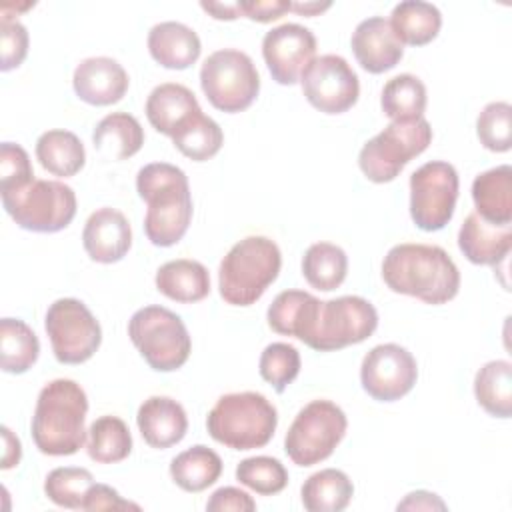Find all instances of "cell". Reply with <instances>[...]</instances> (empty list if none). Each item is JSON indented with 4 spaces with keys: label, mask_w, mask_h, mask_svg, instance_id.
<instances>
[{
    "label": "cell",
    "mask_w": 512,
    "mask_h": 512,
    "mask_svg": "<svg viewBox=\"0 0 512 512\" xmlns=\"http://www.w3.org/2000/svg\"><path fill=\"white\" fill-rule=\"evenodd\" d=\"M382 278L396 294L414 296L438 306L460 290V272L448 252L436 244L404 242L388 250L382 262Z\"/></svg>",
    "instance_id": "6da1fadb"
},
{
    "label": "cell",
    "mask_w": 512,
    "mask_h": 512,
    "mask_svg": "<svg viewBox=\"0 0 512 512\" xmlns=\"http://www.w3.org/2000/svg\"><path fill=\"white\" fill-rule=\"evenodd\" d=\"M136 192L148 206L144 216L148 240L160 248L180 242L194 210L184 170L168 162L146 164L136 174Z\"/></svg>",
    "instance_id": "7a4b0ae2"
},
{
    "label": "cell",
    "mask_w": 512,
    "mask_h": 512,
    "mask_svg": "<svg viewBox=\"0 0 512 512\" xmlns=\"http://www.w3.org/2000/svg\"><path fill=\"white\" fill-rule=\"evenodd\" d=\"M88 398L84 388L70 378L48 382L36 400L32 440L42 454L70 456L86 442Z\"/></svg>",
    "instance_id": "3957f363"
},
{
    "label": "cell",
    "mask_w": 512,
    "mask_h": 512,
    "mask_svg": "<svg viewBox=\"0 0 512 512\" xmlns=\"http://www.w3.org/2000/svg\"><path fill=\"white\" fill-rule=\"evenodd\" d=\"M280 266L282 254L274 240L266 236H246L238 240L218 268L222 300L232 306L254 304L278 278Z\"/></svg>",
    "instance_id": "277c9868"
},
{
    "label": "cell",
    "mask_w": 512,
    "mask_h": 512,
    "mask_svg": "<svg viewBox=\"0 0 512 512\" xmlns=\"http://www.w3.org/2000/svg\"><path fill=\"white\" fill-rule=\"evenodd\" d=\"M278 426L274 404L258 392H232L216 400L206 418L208 434L232 450L266 446Z\"/></svg>",
    "instance_id": "5b68a950"
},
{
    "label": "cell",
    "mask_w": 512,
    "mask_h": 512,
    "mask_svg": "<svg viewBox=\"0 0 512 512\" xmlns=\"http://www.w3.org/2000/svg\"><path fill=\"white\" fill-rule=\"evenodd\" d=\"M128 336L156 372L182 368L192 352V340L182 318L164 306L136 310L128 322Z\"/></svg>",
    "instance_id": "8992f818"
},
{
    "label": "cell",
    "mask_w": 512,
    "mask_h": 512,
    "mask_svg": "<svg viewBox=\"0 0 512 512\" xmlns=\"http://www.w3.org/2000/svg\"><path fill=\"white\" fill-rule=\"evenodd\" d=\"M2 206L24 230L52 234L76 216V194L60 180H32L28 186L2 192Z\"/></svg>",
    "instance_id": "52a82bcc"
},
{
    "label": "cell",
    "mask_w": 512,
    "mask_h": 512,
    "mask_svg": "<svg viewBox=\"0 0 512 512\" xmlns=\"http://www.w3.org/2000/svg\"><path fill=\"white\" fill-rule=\"evenodd\" d=\"M200 86L216 110L236 114L250 108L256 100L260 76L246 52L222 48L202 62Z\"/></svg>",
    "instance_id": "ba28073f"
},
{
    "label": "cell",
    "mask_w": 512,
    "mask_h": 512,
    "mask_svg": "<svg viewBox=\"0 0 512 512\" xmlns=\"http://www.w3.org/2000/svg\"><path fill=\"white\" fill-rule=\"evenodd\" d=\"M430 142L432 128L426 118L390 122L362 146L358 166L370 182H392L412 158L420 156L428 148Z\"/></svg>",
    "instance_id": "9c48e42d"
},
{
    "label": "cell",
    "mask_w": 512,
    "mask_h": 512,
    "mask_svg": "<svg viewBox=\"0 0 512 512\" xmlns=\"http://www.w3.org/2000/svg\"><path fill=\"white\" fill-rule=\"evenodd\" d=\"M346 428L348 420L338 404L332 400H312L290 424L284 450L296 466H314L336 450Z\"/></svg>",
    "instance_id": "30bf717a"
},
{
    "label": "cell",
    "mask_w": 512,
    "mask_h": 512,
    "mask_svg": "<svg viewBox=\"0 0 512 512\" xmlns=\"http://www.w3.org/2000/svg\"><path fill=\"white\" fill-rule=\"evenodd\" d=\"M376 326L378 312L362 296L320 300L316 322L306 346L318 352L340 350L364 342L374 334Z\"/></svg>",
    "instance_id": "8fae6325"
},
{
    "label": "cell",
    "mask_w": 512,
    "mask_h": 512,
    "mask_svg": "<svg viewBox=\"0 0 512 512\" xmlns=\"http://www.w3.org/2000/svg\"><path fill=\"white\" fill-rule=\"evenodd\" d=\"M44 328L60 364H82L102 342V328L88 306L76 298H58L48 306Z\"/></svg>",
    "instance_id": "7c38bea8"
},
{
    "label": "cell",
    "mask_w": 512,
    "mask_h": 512,
    "mask_svg": "<svg viewBox=\"0 0 512 512\" xmlns=\"http://www.w3.org/2000/svg\"><path fill=\"white\" fill-rule=\"evenodd\" d=\"M458 172L450 162L432 160L410 176V216L424 232L442 230L454 216Z\"/></svg>",
    "instance_id": "4fadbf2b"
},
{
    "label": "cell",
    "mask_w": 512,
    "mask_h": 512,
    "mask_svg": "<svg viewBox=\"0 0 512 512\" xmlns=\"http://www.w3.org/2000/svg\"><path fill=\"white\" fill-rule=\"evenodd\" d=\"M300 86L310 106L324 114H342L350 110L360 96L356 72L338 54L312 58L300 76Z\"/></svg>",
    "instance_id": "5bb4252c"
},
{
    "label": "cell",
    "mask_w": 512,
    "mask_h": 512,
    "mask_svg": "<svg viewBox=\"0 0 512 512\" xmlns=\"http://www.w3.org/2000/svg\"><path fill=\"white\" fill-rule=\"evenodd\" d=\"M418 378L414 356L400 344H378L362 360L360 382L378 402H394L406 396Z\"/></svg>",
    "instance_id": "9a60e30c"
},
{
    "label": "cell",
    "mask_w": 512,
    "mask_h": 512,
    "mask_svg": "<svg viewBox=\"0 0 512 512\" xmlns=\"http://www.w3.org/2000/svg\"><path fill=\"white\" fill-rule=\"evenodd\" d=\"M314 54L316 36L310 28L296 22L280 24L262 38L264 62L272 78L282 86L296 84Z\"/></svg>",
    "instance_id": "2e32d148"
},
{
    "label": "cell",
    "mask_w": 512,
    "mask_h": 512,
    "mask_svg": "<svg viewBox=\"0 0 512 512\" xmlns=\"http://www.w3.org/2000/svg\"><path fill=\"white\" fill-rule=\"evenodd\" d=\"M130 78L120 62L108 56L82 60L72 76L76 96L92 106H110L124 98Z\"/></svg>",
    "instance_id": "e0dca14e"
},
{
    "label": "cell",
    "mask_w": 512,
    "mask_h": 512,
    "mask_svg": "<svg viewBox=\"0 0 512 512\" xmlns=\"http://www.w3.org/2000/svg\"><path fill=\"white\" fill-rule=\"evenodd\" d=\"M82 244L90 260L100 264L118 262L132 246L130 222L116 208H98L84 224Z\"/></svg>",
    "instance_id": "ac0fdd59"
},
{
    "label": "cell",
    "mask_w": 512,
    "mask_h": 512,
    "mask_svg": "<svg viewBox=\"0 0 512 512\" xmlns=\"http://www.w3.org/2000/svg\"><path fill=\"white\" fill-rule=\"evenodd\" d=\"M350 44L358 64L370 74L392 70L404 56V44L394 34L390 22L382 16L362 20L354 28Z\"/></svg>",
    "instance_id": "d6986e66"
},
{
    "label": "cell",
    "mask_w": 512,
    "mask_h": 512,
    "mask_svg": "<svg viewBox=\"0 0 512 512\" xmlns=\"http://www.w3.org/2000/svg\"><path fill=\"white\" fill-rule=\"evenodd\" d=\"M144 110L150 126L170 138L202 112L194 92L178 82H164L156 86L148 94Z\"/></svg>",
    "instance_id": "ffe728a7"
},
{
    "label": "cell",
    "mask_w": 512,
    "mask_h": 512,
    "mask_svg": "<svg viewBox=\"0 0 512 512\" xmlns=\"http://www.w3.org/2000/svg\"><path fill=\"white\" fill-rule=\"evenodd\" d=\"M136 424L148 446L164 450L186 436L188 416L182 404L174 398L150 396L140 404Z\"/></svg>",
    "instance_id": "44dd1931"
},
{
    "label": "cell",
    "mask_w": 512,
    "mask_h": 512,
    "mask_svg": "<svg viewBox=\"0 0 512 512\" xmlns=\"http://www.w3.org/2000/svg\"><path fill=\"white\" fill-rule=\"evenodd\" d=\"M458 248L472 264L496 266L512 248V224H492L472 212L458 230Z\"/></svg>",
    "instance_id": "7402d4cb"
},
{
    "label": "cell",
    "mask_w": 512,
    "mask_h": 512,
    "mask_svg": "<svg viewBox=\"0 0 512 512\" xmlns=\"http://www.w3.org/2000/svg\"><path fill=\"white\" fill-rule=\"evenodd\" d=\"M148 52L160 66L170 70H184L200 58L202 44L190 26L168 20L150 28Z\"/></svg>",
    "instance_id": "603a6c76"
},
{
    "label": "cell",
    "mask_w": 512,
    "mask_h": 512,
    "mask_svg": "<svg viewBox=\"0 0 512 512\" xmlns=\"http://www.w3.org/2000/svg\"><path fill=\"white\" fill-rule=\"evenodd\" d=\"M320 300L304 290H284L268 306V326L284 336H294L306 344L316 322Z\"/></svg>",
    "instance_id": "cb8c5ba5"
},
{
    "label": "cell",
    "mask_w": 512,
    "mask_h": 512,
    "mask_svg": "<svg viewBox=\"0 0 512 512\" xmlns=\"http://www.w3.org/2000/svg\"><path fill=\"white\" fill-rule=\"evenodd\" d=\"M476 214L492 224L512 222V168L508 164L478 174L472 182Z\"/></svg>",
    "instance_id": "d4e9b609"
},
{
    "label": "cell",
    "mask_w": 512,
    "mask_h": 512,
    "mask_svg": "<svg viewBox=\"0 0 512 512\" xmlns=\"http://www.w3.org/2000/svg\"><path fill=\"white\" fill-rule=\"evenodd\" d=\"M154 282L160 294L182 304L200 302L210 294V274L198 260H170L156 270Z\"/></svg>",
    "instance_id": "484cf974"
},
{
    "label": "cell",
    "mask_w": 512,
    "mask_h": 512,
    "mask_svg": "<svg viewBox=\"0 0 512 512\" xmlns=\"http://www.w3.org/2000/svg\"><path fill=\"white\" fill-rule=\"evenodd\" d=\"M94 148L108 160L132 158L144 144L140 122L128 112L106 114L94 128Z\"/></svg>",
    "instance_id": "4316f807"
},
{
    "label": "cell",
    "mask_w": 512,
    "mask_h": 512,
    "mask_svg": "<svg viewBox=\"0 0 512 512\" xmlns=\"http://www.w3.org/2000/svg\"><path fill=\"white\" fill-rule=\"evenodd\" d=\"M388 22L402 44L424 46L438 36L442 14L430 2L404 0L392 8Z\"/></svg>",
    "instance_id": "83f0119b"
},
{
    "label": "cell",
    "mask_w": 512,
    "mask_h": 512,
    "mask_svg": "<svg viewBox=\"0 0 512 512\" xmlns=\"http://www.w3.org/2000/svg\"><path fill=\"white\" fill-rule=\"evenodd\" d=\"M36 158L44 170L68 178L78 174L86 164L82 140L70 130H48L36 140Z\"/></svg>",
    "instance_id": "f1b7e54d"
},
{
    "label": "cell",
    "mask_w": 512,
    "mask_h": 512,
    "mask_svg": "<svg viewBox=\"0 0 512 512\" xmlns=\"http://www.w3.org/2000/svg\"><path fill=\"white\" fill-rule=\"evenodd\" d=\"M300 496L308 512H340L350 504L354 484L346 472L324 468L304 480Z\"/></svg>",
    "instance_id": "f546056e"
},
{
    "label": "cell",
    "mask_w": 512,
    "mask_h": 512,
    "mask_svg": "<svg viewBox=\"0 0 512 512\" xmlns=\"http://www.w3.org/2000/svg\"><path fill=\"white\" fill-rule=\"evenodd\" d=\"M222 474V458L208 446L196 444L170 462V476L184 492H202Z\"/></svg>",
    "instance_id": "4dcf8cb0"
},
{
    "label": "cell",
    "mask_w": 512,
    "mask_h": 512,
    "mask_svg": "<svg viewBox=\"0 0 512 512\" xmlns=\"http://www.w3.org/2000/svg\"><path fill=\"white\" fill-rule=\"evenodd\" d=\"M474 396L478 404L494 418L512 414V364L508 360H490L474 376Z\"/></svg>",
    "instance_id": "1f68e13d"
},
{
    "label": "cell",
    "mask_w": 512,
    "mask_h": 512,
    "mask_svg": "<svg viewBox=\"0 0 512 512\" xmlns=\"http://www.w3.org/2000/svg\"><path fill=\"white\" fill-rule=\"evenodd\" d=\"M40 354V342L34 330L20 318L0 320V366L8 374H24Z\"/></svg>",
    "instance_id": "d6a6232c"
},
{
    "label": "cell",
    "mask_w": 512,
    "mask_h": 512,
    "mask_svg": "<svg viewBox=\"0 0 512 512\" xmlns=\"http://www.w3.org/2000/svg\"><path fill=\"white\" fill-rule=\"evenodd\" d=\"M426 86L424 82L414 74H398L390 78L380 96L382 112L392 122H410L424 118L426 110Z\"/></svg>",
    "instance_id": "836d02e7"
},
{
    "label": "cell",
    "mask_w": 512,
    "mask_h": 512,
    "mask_svg": "<svg viewBox=\"0 0 512 512\" xmlns=\"http://www.w3.org/2000/svg\"><path fill=\"white\" fill-rule=\"evenodd\" d=\"M348 272L346 252L332 242L312 244L302 258V276L306 282L322 292L336 290Z\"/></svg>",
    "instance_id": "e575fe53"
},
{
    "label": "cell",
    "mask_w": 512,
    "mask_h": 512,
    "mask_svg": "<svg viewBox=\"0 0 512 512\" xmlns=\"http://www.w3.org/2000/svg\"><path fill=\"white\" fill-rule=\"evenodd\" d=\"M88 456L98 464H116L130 456L132 434L118 416H100L88 428Z\"/></svg>",
    "instance_id": "d590c367"
},
{
    "label": "cell",
    "mask_w": 512,
    "mask_h": 512,
    "mask_svg": "<svg viewBox=\"0 0 512 512\" xmlns=\"http://www.w3.org/2000/svg\"><path fill=\"white\" fill-rule=\"evenodd\" d=\"M172 144L186 158L194 162H204L220 152L224 144V132L216 120L200 112L180 132L172 136Z\"/></svg>",
    "instance_id": "8d00e7d4"
},
{
    "label": "cell",
    "mask_w": 512,
    "mask_h": 512,
    "mask_svg": "<svg viewBox=\"0 0 512 512\" xmlns=\"http://www.w3.org/2000/svg\"><path fill=\"white\" fill-rule=\"evenodd\" d=\"M92 484L94 478L90 470L80 466H60L48 472L44 480V492L56 506L80 510Z\"/></svg>",
    "instance_id": "74e56055"
},
{
    "label": "cell",
    "mask_w": 512,
    "mask_h": 512,
    "mask_svg": "<svg viewBox=\"0 0 512 512\" xmlns=\"http://www.w3.org/2000/svg\"><path fill=\"white\" fill-rule=\"evenodd\" d=\"M236 480L260 496H272L286 488L288 470L278 458L252 456L238 462Z\"/></svg>",
    "instance_id": "f35d334b"
},
{
    "label": "cell",
    "mask_w": 512,
    "mask_h": 512,
    "mask_svg": "<svg viewBox=\"0 0 512 512\" xmlns=\"http://www.w3.org/2000/svg\"><path fill=\"white\" fill-rule=\"evenodd\" d=\"M258 370L276 392H284L300 374V354L288 342H272L262 350Z\"/></svg>",
    "instance_id": "ab89813d"
},
{
    "label": "cell",
    "mask_w": 512,
    "mask_h": 512,
    "mask_svg": "<svg viewBox=\"0 0 512 512\" xmlns=\"http://www.w3.org/2000/svg\"><path fill=\"white\" fill-rule=\"evenodd\" d=\"M512 106L508 102H490L482 108L476 120V134L480 144L490 152H508L512 146L510 128Z\"/></svg>",
    "instance_id": "60d3db41"
},
{
    "label": "cell",
    "mask_w": 512,
    "mask_h": 512,
    "mask_svg": "<svg viewBox=\"0 0 512 512\" xmlns=\"http://www.w3.org/2000/svg\"><path fill=\"white\" fill-rule=\"evenodd\" d=\"M34 180V170L28 152L14 142L0 146V192H12L28 186Z\"/></svg>",
    "instance_id": "b9f144b4"
},
{
    "label": "cell",
    "mask_w": 512,
    "mask_h": 512,
    "mask_svg": "<svg viewBox=\"0 0 512 512\" xmlns=\"http://www.w3.org/2000/svg\"><path fill=\"white\" fill-rule=\"evenodd\" d=\"M0 70L8 72L18 68L28 54V30L16 18H0Z\"/></svg>",
    "instance_id": "7bdbcfd3"
},
{
    "label": "cell",
    "mask_w": 512,
    "mask_h": 512,
    "mask_svg": "<svg viewBox=\"0 0 512 512\" xmlns=\"http://www.w3.org/2000/svg\"><path fill=\"white\" fill-rule=\"evenodd\" d=\"M80 510L88 512H98V510H140L138 504L124 500L112 486L106 484H92L90 490L86 492V498L82 502Z\"/></svg>",
    "instance_id": "ee69618b"
},
{
    "label": "cell",
    "mask_w": 512,
    "mask_h": 512,
    "mask_svg": "<svg viewBox=\"0 0 512 512\" xmlns=\"http://www.w3.org/2000/svg\"><path fill=\"white\" fill-rule=\"evenodd\" d=\"M206 510L210 512H226V510H234V512H252L256 510V502L252 500V496L236 486H222L218 490H214L206 502Z\"/></svg>",
    "instance_id": "f6af8a7d"
},
{
    "label": "cell",
    "mask_w": 512,
    "mask_h": 512,
    "mask_svg": "<svg viewBox=\"0 0 512 512\" xmlns=\"http://www.w3.org/2000/svg\"><path fill=\"white\" fill-rule=\"evenodd\" d=\"M238 6L242 16L266 24L284 16L290 10V0H240Z\"/></svg>",
    "instance_id": "bcb514c9"
},
{
    "label": "cell",
    "mask_w": 512,
    "mask_h": 512,
    "mask_svg": "<svg viewBox=\"0 0 512 512\" xmlns=\"http://www.w3.org/2000/svg\"><path fill=\"white\" fill-rule=\"evenodd\" d=\"M396 508L398 510H446V502L434 492L416 490L406 494Z\"/></svg>",
    "instance_id": "7dc6e473"
},
{
    "label": "cell",
    "mask_w": 512,
    "mask_h": 512,
    "mask_svg": "<svg viewBox=\"0 0 512 512\" xmlns=\"http://www.w3.org/2000/svg\"><path fill=\"white\" fill-rule=\"evenodd\" d=\"M2 442H4V450H2V470L14 468L20 462L22 456V446L20 440L12 434V430L8 426H2Z\"/></svg>",
    "instance_id": "c3c4849f"
},
{
    "label": "cell",
    "mask_w": 512,
    "mask_h": 512,
    "mask_svg": "<svg viewBox=\"0 0 512 512\" xmlns=\"http://www.w3.org/2000/svg\"><path fill=\"white\" fill-rule=\"evenodd\" d=\"M200 8L216 20H236L242 16L238 2H206V0H202Z\"/></svg>",
    "instance_id": "681fc988"
},
{
    "label": "cell",
    "mask_w": 512,
    "mask_h": 512,
    "mask_svg": "<svg viewBox=\"0 0 512 512\" xmlns=\"http://www.w3.org/2000/svg\"><path fill=\"white\" fill-rule=\"evenodd\" d=\"M332 2H290V10L302 16H316L328 10Z\"/></svg>",
    "instance_id": "f907efd6"
}]
</instances>
